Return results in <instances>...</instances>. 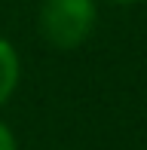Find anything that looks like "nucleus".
I'll return each mask as SVG.
<instances>
[{"label": "nucleus", "mask_w": 147, "mask_h": 150, "mask_svg": "<svg viewBox=\"0 0 147 150\" xmlns=\"http://www.w3.org/2000/svg\"><path fill=\"white\" fill-rule=\"evenodd\" d=\"M113 3H138V0H113Z\"/></svg>", "instance_id": "obj_4"}, {"label": "nucleus", "mask_w": 147, "mask_h": 150, "mask_svg": "<svg viewBox=\"0 0 147 150\" xmlns=\"http://www.w3.org/2000/svg\"><path fill=\"white\" fill-rule=\"evenodd\" d=\"M18 83V55L6 40H0V104L12 95Z\"/></svg>", "instance_id": "obj_2"}, {"label": "nucleus", "mask_w": 147, "mask_h": 150, "mask_svg": "<svg viewBox=\"0 0 147 150\" xmlns=\"http://www.w3.org/2000/svg\"><path fill=\"white\" fill-rule=\"evenodd\" d=\"M0 150H16V141H12V135H9V129L0 122Z\"/></svg>", "instance_id": "obj_3"}, {"label": "nucleus", "mask_w": 147, "mask_h": 150, "mask_svg": "<svg viewBox=\"0 0 147 150\" xmlns=\"http://www.w3.org/2000/svg\"><path fill=\"white\" fill-rule=\"evenodd\" d=\"M92 25H95L92 0H43L40 31L58 49H74L77 43H83Z\"/></svg>", "instance_id": "obj_1"}]
</instances>
